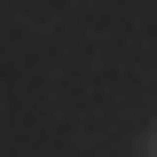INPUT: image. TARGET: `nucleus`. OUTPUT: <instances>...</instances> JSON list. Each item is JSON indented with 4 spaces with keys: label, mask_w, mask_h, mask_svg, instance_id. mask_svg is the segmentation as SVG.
Segmentation results:
<instances>
[{
    "label": "nucleus",
    "mask_w": 157,
    "mask_h": 157,
    "mask_svg": "<svg viewBox=\"0 0 157 157\" xmlns=\"http://www.w3.org/2000/svg\"><path fill=\"white\" fill-rule=\"evenodd\" d=\"M141 157H157V126H141Z\"/></svg>",
    "instance_id": "f257e3e1"
}]
</instances>
